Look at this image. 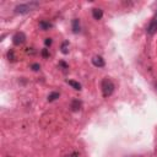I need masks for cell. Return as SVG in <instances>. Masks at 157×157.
<instances>
[{
	"label": "cell",
	"instance_id": "obj_2",
	"mask_svg": "<svg viewBox=\"0 0 157 157\" xmlns=\"http://www.w3.org/2000/svg\"><path fill=\"white\" fill-rule=\"evenodd\" d=\"M37 6H39V3L37 1H31V3H26V4H20V5H17L15 7V12L16 14H21V15H24V14H27L32 10H35Z\"/></svg>",
	"mask_w": 157,
	"mask_h": 157
},
{
	"label": "cell",
	"instance_id": "obj_12",
	"mask_svg": "<svg viewBox=\"0 0 157 157\" xmlns=\"http://www.w3.org/2000/svg\"><path fill=\"white\" fill-rule=\"evenodd\" d=\"M68 49H69V42H68V41H65V42L62 44V53L63 54H68L69 53Z\"/></svg>",
	"mask_w": 157,
	"mask_h": 157
},
{
	"label": "cell",
	"instance_id": "obj_18",
	"mask_svg": "<svg viewBox=\"0 0 157 157\" xmlns=\"http://www.w3.org/2000/svg\"><path fill=\"white\" fill-rule=\"evenodd\" d=\"M155 87H156V90H157V84H155Z\"/></svg>",
	"mask_w": 157,
	"mask_h": 157
},
{
	"label": "cell",
	"instance_id": "obj_10",
	"mask_svg": "<svg viewBox=\"0 0 157 157\" xmlns=\"http://www.w3.org/2000/svg\"><path fill=\"white\" fill-rule=\"evenodd\" d=\"M66 82L72 87V89H75V90H77V91H80V90H81V84H78V82L72 81V80H68Z\"/></svg>",
	"mask_w": 157,
	"mask_h": 157
},
{
	"label": "cell",
	"instance_id": "obj_1",
	"mask_svg": "<svg viewBox=\"0 0 157 157\" xmlns=\"http://www.w3.org/2000/svg\"><path fill=\"white\" fill-rule=\"evenodd\" d=\"M101 89H102V93H103V97L104 98H107L109 97L110 95L114 92V84L112 82V80L108 77H106L102 80V84H101Z\"/></svg>",
	"mask_w": 157,
	"mask_h": 157
},
{
	"label": "cell",
	"instance_id": "obj_14",
	"mask_svg": "<svg viewBox=\"0 0 157 157\" xmlns=\"http://www.w3.org/2000/svg\"><path fill=\"white\" fill-rule=\"evenodd\" d=\"M31 68H32V70H33V71H38L39 70V69H41V66H39V64H32V65H31Z\"/></svg>",
	"mask_w": 157,
	"mask_h": 157
},
{
	"label": "cell",
	"instance_id": "obj_6",
	"mask_svg": "<svg viewBox=\"0 0 157 157\" xmlns=\"http://www.w3.org/2000/svg\"><path fill=\"white\" fill-rule=\"evenodd\" d=\"M92 16L95 20H101L103 16V11L101 9H92Z\"/></svg>",
	"mask_w": 157,
	"mask_h": 157
},
{
	"label": "cell",
	"instance_id": "obj_11",
	"mask_svg": "<svg viewBox=\"0 0 157 157\" xmlns=\"http://www.w3.org/2000/svg\"><path fill=\"white\" fill-rule=\"evenodd\" d=\"M59 96H60V93H59V92H52V93L48 96V101H49V102H53V101H55L57 98H59Z\"/></svg>",
	"mask_w": 157,
	"mask_h": 157
},
{
	"label": "cell",
	"instance_id": "obj_5",
	"mask_svg": "<svg viewBox=\"0 0 157 157\" xmlns=\"http://www.w3.org/2000/svg\"><path fill=\"white\" fill-rule=\"evenodd\" d=\"M92 64L97 68H103L104 66V60L101 55H96V57L92 58Z\"/></svg>",
	"mask_w": 157,
	"mask_h": 157
},
{
	"label": "cell",
	"instance_id": "obj_3",
	"mask_svg": "<svg viewBox=\"0 0 157 157\" xmlns=\"http://www.w3.org/2000/svg\"><path fill=\"white\" fill-rule=\"evenodd\" d=\"M26 42V35L24 32H17V33L14 35L12 37V43L15 45H20V44H24Z\"/></svg>",
	"mask_w": 157,
	"mask_h": 157
},
{
	"label": "cell",
	"instance_id": "obj_8",
	"mask_svg": "<svg viewBox=\"0 0 157 157\" xmlns=\"http://www.w3.org/2000/svg\"><path fill=\"white\" fill-rule=\"evenodd\" d=\"M72 32L74 33L80 32V21H78V18H74L72 20Z\"/></svg>",
	"mask_w": 157,
	"mask_h": 157
},
{
	"label": "cell",
	"instance_id": "obj_9",
	"mask_svg": "<svg viewBox=\"0 0 157 157\" xmlns=\"http://www.w3.org/2000/svg\"><path fill=\"white\" fill-rule=\"evenodd\" d=\"M80 108H81V102L78 99H74L71 102V109L74 112H76V110H78Z\"/></svg>",
	"mask_w": 157,
	"mask_h": 157
},
{
	"label": "cell",
	"instance_id": "obj_17",
	"mask_svg": "<svg viewBox=\"0 0 157 157\" xmlns=\"http://www.w3.org/2000/svg\"><path fill=\"white\" fill-rule=\"evenodd\" d=\"M69 157H78V155L76 154V152H74V154H71V155L69 156Z\"/></svg>",
	"mask_w": 157,
	"mask_h": 157
},
{
	"label": "cell",
	"instance_id": "obj_16",
	"mask_svg": "<svg viewBox=\"0 0 157 157\" xmlns=\"http://www.w3.org/2000/svg\"><path fill=\"white\" fill-rule=\"evenodd\" d=\"M42 55H43L44 58H47L48 55H49V53H48V49H43V50H42Z\"/></svg>",
	"mask_w": 157,
	"mask_h": 157
},
{
	"label": "cell",
	"instance_id": "obj_13",
	"mask_svg": "<svg viewBox=\"0 0 157 157\" xmlns=\"http://www.w3.org/2000/svg\"><path fill=\"white\" fill-rule=\"evenodd\" d=\"M7 58H9V60L10 62H15V53H14V50H9V53H7Z\"/></svg>",
	"mask_w": 157,
	"mask_h": 157
},
{
	"label": "cell",
	"instance_id": "obj_15",
	"mask_svg": "<svg viewBox=\"0 0 157 157\" xmlns=\"http://www.w3.org/2000/svg\"><path fill=\"white\" fill-rule=\"evenodd\" d=\"M52 42H53V41H52V38H45V41H44V44H45V45H47V47H48V45H50V44H52Z\"/></svg>",
	"mask_w": 157,
	"mask_h": 157
},
{
	"label": "cell",
	"instance_id": "obj_4",
	"mask_svg": "<svg viewBox=\"0 0 157 157\" xmlns=\"http://www.w3.org/2000/svg\"><path fill=\"white\" fill-rule=\"evenodd\" d=\"M156 32H157V11L155 14L154 18L151 20L149 27H147V33L149 35H155Z\"/></svg>",
	"mask_w": 157,
	"mask_h": 157
},
{
	"label": "cell",
	"instance_id": "obj_7",
	"mask_svg": "<svg viewBox=\"0 0 157 157\" xmlns=\"http://www.w3.org/2000/svg\"><path fill=\"white\" fill-rule=\"evenodd\" d=\"M53 27V25L50 24V22H48V21H41L39 22V28L41 30H43V31H48L49 28H52Z\"/></svg>",
	"mask_w": 157,
	"mask_h": 157
}]
</instances>
